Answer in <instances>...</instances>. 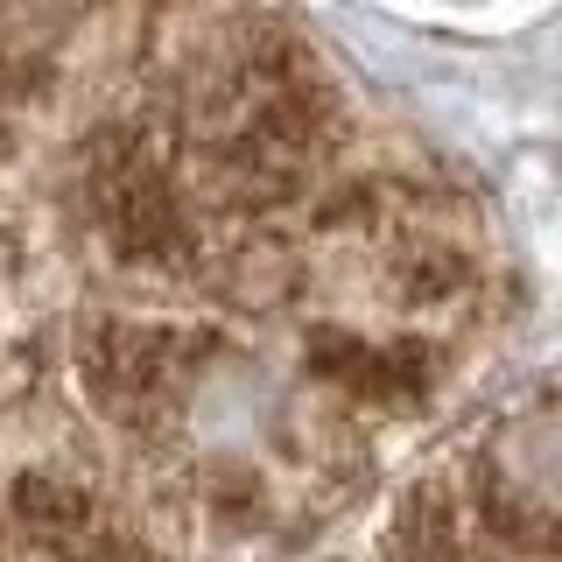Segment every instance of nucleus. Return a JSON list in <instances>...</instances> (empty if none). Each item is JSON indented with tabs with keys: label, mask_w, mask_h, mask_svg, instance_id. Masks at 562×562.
I'll return each mask as SVG.
<instances>
[{
	"label": "nucleus",
	"mask_w": 562,
	"mask_h": 562,
	"mask_svg": "<svg viewBox=\"0 0 562 562\" xmlns=\"http://www.w3.org/2000/svg\"><path fill=\"white\" fill-rule=\"evenodd\" d=\"M485 198L281 0H0V562H225L492 359Z\"/></svg>",
	"instance_id": "nucleus-1"
}]
</instances>
